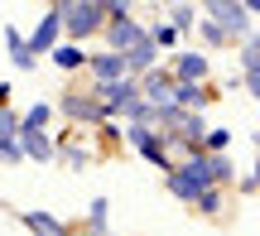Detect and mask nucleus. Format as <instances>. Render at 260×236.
<instances>
[{
  "instance_id": "423d86ee",
  "label": "nucleus",
  "mask_w": 260,
  "mask_h": 236,
  "mask_svg": "<svg viewBox=\"0 0 260 236\" xmlns=\"http://www.w3.org/2000/svg\"><path fill=\"white\" fill-rule=\"evenodd\" d=\"M58 34H63V15H58V5H53V10H48L44 19H39V29H34L29 39H24L29 58H34V53H53V48H58Z\"/></svg>"
},
{
  "instance_id": "f03ea898",
  "label": "nucleus",
  "mask_w": 260,
  "mask_h": 236,
  "mask_svg": "<svg viewBox=\"0 0 260 236\" xmlns=\"http://www.w3.org/2000/svg\"><path fill=\"white\" fill-rule=\"evenodd\" d=\"M198 15H203V19H212V24L222 29L226 39H232V34H241V29H251V15H255V5H236V0H217V5H203Z\"/></svg>"
},
{
  "instance_id": "6e6552de",
  "label": "nucleus",
  "mask_w": 260,
  "mask_h": 236,
  "mask_svg": "<svg viewBox=\"0 0 260 236\" xmlns=\"http://www.w3.org/2000/svg\"><path fill=\"white\" fill-rule=\"evenodd\" d=\"M87 68H92L96 87H106V82H121V77H125V63H121V53H92V58H87Z\"/></svg>"
},
{
  "instance_id": "a878e982",
  "label": "nucleus",
  "mask_w": 260,
  "mask_h": 236,
  "mask_svg": "<svg viewBox=\"0 0 260 236\" xmlns=\"http://www.w3.org/2000/svg\"><path fill=\"white\" fill-rule=\"evenodd\" d=\"M77 236H92V231H77Z\"/></svg>"
},
{
  "instance_id": "dca6fc26",
  "label": "nucleus",
  "mask_w": 260,
  "mask_h": 236,
  "mask_svg": "<svg viewBox=\"0 0 260 236\" xmlns=\"http://www.w3.org/2000/svg\"><path fill=\"white\" fill-rule=\"evenodd\" d=\"M193 19H198V10H193V5H174V10H169V19H164V24L174 29V34H183V29H193Z\"/></svg>"
},
{
  "instance_id": "9d476101",
  "label": "nucleus",
  "mask_w": 260,
  "mask_h": 236,
  "mask_svg": "<svg viewBox=\"0 0 260 236\" xmlns=\"http://www.w3.org/2000/svg\"><path fill=\"white\" fill-rule=\"evenodd\" d=\"M207 102H212V92H207V87H193V82H174V106H178V111H203Z\"/></svg>"
},
{
  "instance_id": "9b49d317",
  "label": "nucleus",
  "mask_w": 260,
  "mask_h": 236,
  "mask_svg": "<svg viewBox=\"0 0 260 236\" xmlns=\"http://www.w3.org/2000/svg\"><path fill=\"white\" fill-rule=\"evenodd\" d=\"M24 222L34 236H68V227H63V217H53V212H24Z\"/></svg>"
},
{
  "instance_id": "4468645a",
  "label": "nucleus",
  "mask_w": 260,
  "mask_h": 236,
  "mask_svg": "<svg viewBox=\"0 0 260 236\" xmlns=\"http://www.w3.org/2000/svg\"><path fill=\"white\" fill-rule=\"evenodd\" d=\"M53 63L63 68V73H73V68H82V63H87V53H82L77 44H58V48H53Z\"/></svg>"
},
{
  "instance_id": "4be33fe9",
  "label": "nucleus",
  "mask_w": 260,
  "mask_h": 236,
  "mask_svg": "<svg viewBox=\"0 0 260 236\" xmlns=\"http://www.w3.org/2000/svg\"><path fill=\"white\" fill-rule=\"evenodd\" d=\"M198 208H203V212H222V193H217V188H207L203 198H198Z\"/></svg>"
},
{
  "instance_id": "7ed1b4c3",
  "label": "nucleus",
  "mask_w": 260,
  "mask_h": 236,
  "mask_svg": "<svg viewBox=\"0 0 260 236\" xmlns=\"http://www.w3.org/2000/svg\"><path fill=\"white\" fill-rule=\"evenodd\" d=\"M58 15H63V29L73 39L92 34V29L106 24V5H96V0H77V5H58Z\"/></svg>"
},
{
  "instance_id": "aec40b11",
  "label": "nucleus",
  "mask_w": 260,
  "mask_h": 236,
  "mask_svg": "<svg viewBox=\"0 0 260 236\" xmlns=\"http://www.w3.org/2000/svg\"><path fill=\"white\" fill-rule=\"evenodd\" d=\"M226 145H232V130H222V125H217V130H207V150H212V154H222Z\"/></svg>"
},
{
  "instance_id": "1a4fd4ad",
  "label": "nucleus",
  "mask_w": 260,
  "mask_h": 236,
  "mask_svg": "<svg viewBox=\"0 0 260 236\" xmlns=\"http://www.w3.org/2000/svg\"><path fill=\"white\" fill-rule=\"evenodd\" d=\"M15 140H19V154H29V159H53L58 154V145L48 140L44 130H19Z\"/></svg>"
},
{
  "instance_id": "0eeeda50",
  "label": "nucleus",
  "mask_w": 260,
  "mask_h": 236,
  "mask_svg": "<svg viewBox=\"0 0 260 236\" xmlns=\"http://www.w3.org/2000/svg\"><path fill=\"white\" fill-rule=\"evenodd\" d=\"M174 82L203 87V82H207V53H178V58H174Z\"/></svg>"
},
{
  "instance_id": "393cba45",
  "label": "nucleus",
  "mask_w": 260,
  "mask_h": 236,
  "mask_svg": "<svg viewBox=\"0 0 260 236\" xmlns=\"http://www.w3.org/2000/svg\"><path fill=\"white\" fill-rule=\"evenodd\" d=\"M203 39H207V44H226V34L212 24V19H203Z\"/></svg>"
},
{
  "instance_id": "b1692460",
  "label": "nucleus",
  "mask_w": 260,
  "mask_h": 236,
  "mask_svg": "<svg viewBox=\"0 0 260 236\" xmlns=\"http://www.w3.org/2000/svg\"><path fill=\"white\" fill-rule=\"evenodd\" d=\"M63 159L73 164V169H82V164H87V150H82V145H68V150H63Z\"/></svg>"
},
{
  "instance_id": "39448f33",
  "label": "nucleus",
  "mask_w": 260,
  "mask_h": 236,
  "mask_svg": "<svg viewBox=\"0 0 260 236\" xmlns=\"http://www.w3.org/2000/svg\"><path fill=\"white\" fill-rule=\"evenodd\" d=\"M121 135H125V140H130V145H135V150H140V154H145V159H149V164H154V169H164V174H169V169H174V164H169V150H164V140H159V135H154V130H149V125H135V121H130V125H125V130H121Z\"/></svg>"
},
{
  "instance_id": "f8f14e48",
  "label": "nucleus",
  "mask_w": 260,
  "mask_h": 236,
  "mask_svg": "<svg viewBox=\"0 0 260 236\" xmlns=\"http://www.w3.org/2000/svg\"><path fill=\"white\" fill-rule=\"evenodd\" d=\"M63 111L73 116V121H102V106H96V96H63Z\"/></svg>"
},
{
  "instance_id": "6ab92c4d",
  "label": "nucleus",
  "mask_w": 260,
  "mask_h": 236,
  "mask_svg": "<svg viewBox=\"0 0 260 236\" xmlns=\"http://www.w3.org/2000/svg\"><path fill=\"white\" fill-rule=\"evenodd\" d=\"M15 135H19V116L10 106H0V140H15Z\"/></svg>"
},
{
  "instance_id": "a211bd4d",
  "label": "nucleus",
  "mask_w": 260,
  "mask_h": 236,
  "mask_svg": "<svg viewBox=\"0 0 260 236\" xmlns=\"http://www.w3.org/2000/svg\"><path fill=\"white\" fill-rule=\"evenodd\" d=\"M145 34H149V44H154V48H174V39H178V34H174V29H169V24H164V19H159V24H154V29H145Z\"/></svg>"
},
{
  "instance_id": "2eb2a0df",
  "label": "nucleus",
  "mask_w": 260,
  "mask_h": 236,
  "mask_svg": "<svg viewBox=\"0 0 260 236\" xmlns=\"http://www.w3.org/2000/svg\"><path fill=\"white\" fill-rule=\"evenodd\" d=\"M5 44H10V53H15V68H34V58H29V48H24V34H19L15 24L5 29Z\"/></svg>"
},
{
  "instance_id": "5701e85b",
  "label": "nucleus",
  "mask_w": 260,
  "mask_h": 236,
  "mask_svg": "<svg viewBox=\"0 0 260 236\" xmlns=\"http://www.w3.org/2000/svg\"><path fill=\"white\" fill-rule=\"evenodd\" d=\"M106 208H111L106 198H96V203H92V231H102V227H106Z\"/></svg>"
},
{
  "instance_id": "412c9836",
  "label": "nucleus",
  "mask_w": 260,
  "mask_h": 236,
  "mask_svg": "<svg viewBox=\"0 0 260 236\" xmlns=\"http://www.w3.org/2000/svg\"><path fill=\"white\" fill-rule=\"evenodd\" d=\"M24 154H19V140H0V164H19Z\"/></svg>"
},
{
  "instance_id": "f3484780",
  "label": "nucleus",
  "mask_w": 260,
  "mask_h": 236,
  "mask_svg": "<svg viewBox=\"0 0 260 236\" xmlns=\"http://www.w3.org/2000/svg\"><path fill=\"white\" fill-rule=\"evenodd\" d=\"M207 174H212V188H217V183H226V179H232V159H226V154H207Z\"/></svg>"
},
{
  "instance_id": "20e7f679",
  "label": "nucleus",
  "mask_w": 260,
  "mask_h": 236,
  "mask_svg": "<svg viewBox=\"0 0 260 236\" xmlns=\"http://www.w3.org/2000/svg\"><path fill=\"white\" fill-rule=\"evenodd\" d=\"M135 102H140V82H135V77H121V82L96 87V106H102L106 116H116V111H135Z\"/></svg>"
},
{
  "instance_id": "ddd939ff",
  "label": "nucleus",
  "mask_w": 260,
  "mask_h": 236,
  "mask_svg": "<svg viewBox=\"0 0 260 236\" xmlns=\"http://www.w3.org/2000/svg\"><path fill=\"white\" fill-rule=\"evenodd\" d=\"M48 121H53V106H48V102H34L24 116H19V130H44Z\"/></svg>"
},
{
  "instance_id": "f257e3e1",
  "label": "nucleus",
  "mask_w": 260,
  "mask_h": 236,
  "mask_svg": "<svg viewBox=\"0 0 260 236\" xmlns=\"http://www.w3.org/2000/svg\"><path fill=\"white\" fill-rule=\"evenodd\" d=\"M207 188H212V174H207V154H193L188 164L169 169V193H174V198H183V203H198Z\"/></svg>"
}]
</instances>
